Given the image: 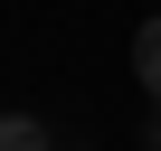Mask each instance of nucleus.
<instances>
[{"instance_id":"obj_1","label":"nucleus","mask_w":161,"mask_h":151,"mask_svg":"<svg viewBox=\"0 0 161 151\" xmlns=\"http://www.w3.org/2000/svg\"><path fill=\"white\" fill-rule=\"evenodd\" d=\"M133 76H142V95L161 104V19H142V29H133Z\"/></svg>"},{"instance_id":"obj_2","label":"nucleus","mask_w":161,"mask_h":151,"mask_svg":"<svg viewBox=\"0 0 161 151\" xmlns=\"http://www.w3.org/2000/svg\"><path fill=\"white\" fill-rule=\"evenodd\" d=\"M0 151H47V123L38 113H0Z\"/></svg>"},{"instance_id":"obj_3","label":"nucleus","mask_w":161,"mask_h":151,"mask_svg":"<svg viewBox=\"0 0 161 151\" xmlns=\"http://www.w3.org/2000/svg\"><path fill=\"white\" fill-rule=\"evenodd\" d=\"M142 151H161V104H152V123H142Z\"/></svg>"}]
</instances>
